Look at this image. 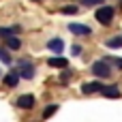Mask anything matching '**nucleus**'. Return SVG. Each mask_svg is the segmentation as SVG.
I'll list each match as a JSON object with an SVG mask.
<instances>
[{
  "label": "nucleus",
  "mask_w": 122,
  "mask_h": 122,
  "mask_svg": "<svg viewBox=\"0 0 122 122\" xmlns=\"http://www.w3.org/2000/svg\"><path fill=\"white\" fill-rule=\"evenodd\" d=\"M114 15H116V9L109 6V4H101V6L97 9V13H94V17H97V21H99L101 26H109V24L114 21Z\"/></svg>",
  "instance_id": "f257e3e1"
},
{
  "label": "nucleus",
  "mask_w": 122,
  "mask_h": 122,
  "mask_svg": "<svg viewBox=\"0 0 122 122\" xmlns=\"http://www.w3.org/2000/svg\"><path fill=\"white\" fill-rule=\"evenodd\" d=\"M90 73H92L94 77H99V79H107V77L112 75V66H109L105 60H94L92 66H90Z\"/></svg>",
  "instance_id": "f03ea898"
},
{
  "label": "nucleus",
  "mask_w": 122,
  "mask_h": 122,
  "mask_svg": "<svg viewBox=\"0 0 122 122\" xmlns=\"http://www.w3.org/2000/svg\"><path fill=\"white\" fill-rule=\"evenodd\" d=\"M17 71H19L21 79H32L34 77V64L28 62V60H19L17 62Z\"/></svg>",
  "instance_id": "7ed1b4c3"
},
{
  "label": "nucleus",
  "mask_w": 122,
  "mask_h": 122,
  "mask_svg": "<svg viewBox=\"0 0 122 122\" xmlns=\"http://www.w3.org/2000/svg\"><path fill=\"white\" fill-rule=\"evenodd\" d=\"M69 30H71L75 36H90V34H92V28L86 26V24H69Z\"/></svg>",
  "instance_id": "20e7f679"
},
{
  "label": "nucleus",
  "mask_w": 122,
  "mask_h": 122,
  "mask_svg": "<svg viewBox=\"0 0 122 122\" xmlns=\"http://www.w3.org/2000/svg\"><path fill=\"white\" fill-rule=\"evenodd\" d=\"M34 103H36V99H34L32 94H21V97L17 99V107H19V109H32Z\"/></svg>",
  "instance_id": "39448f33"
},
{
  "label": "nucleus",
  "mask_w": 122,
  "mask_h": 122,
  "mask_svg": "<svg viewBox=\"0 0 122 122\" xmlns=\"http://www.w3.org/2000/svg\"><path fill=\"white\" fill-rule=\"evenodd\" d=\"M47 49L60 56V54H62V49H64V41H62L60 36H56V39H49V41H47Z\"/></svg>",
  "instance_id": "423d86ee"
},
{
  "label": "nucleus",
  "mask_w": 122,
  "mask_h": 122,
  "mask_svg": "<svg viewBox=\"0 0 122 122\" xmlns=\"http://www.w3.org/2000/svg\"><path fill=\"white\" fill-rule=\"evenodd\" d=\"M19 79H21V77H19V71H17V69H15V71H9V73L4 75V86H6V88H15V86L19 84Z\"/></svg>",
  "instance_id": "0eeeda50"
},
{
  "label": "nucleus",
  "mask_w": 122,
  "mask_h": 122,
  "mask_svg": "<svg viewBox=\"0 0 122 122\" xmlns=\"http://www.w3.org/2000/svg\"><path fill=\"white\" fill-rule=\"evenodd\" d=\"M103 90V84L101 81H90V84H84L81 86V92L84 94H94V92H101Z\"/></svg>",
  "instance_id": "6e6552de"
},
{
  "label": "nucleus",
  "mask_w": 122,
  "mask_h": 122,
  "mask_svg": "<svg viewBox=\"0 0 122 122\" xmlns=\"http://www.w3.org/2000/svg\"><path fill=\"white\" fill-rule=\"evenodd\" d=\"M47 64H49V66H54V69H66L69 60H66V58H62V56H54V58H49V60H47Z\"/></svg>",
  "instance_id": "1a4fd4ad"
},
{
  "label": "nucleus",
  "mask_w": 122,
  "mask_h": 122,
  "mask_svg": "<svg viewBox=\"0 0 122 122\" xmlns=\"http://www.w3.org/2000/svg\"><path fill=\"white\" fill-rule=\"evenodd\" d=\"M101 94L107 97V99H118V97H120V88H118V86H103Z\"/></svg>",
  "instance_id": "9d476101"
},
{
  "label": "nucleus",
  "mask_w": 122,
  "mask_h": 122,
  "mask_svg": "<svg viewBox=\"0 0 122 122\" xmlns=\"http://www.w3.org/2000/svg\"><path fill=\"white\" fill-rule=\"evenodd\" d=\"M4 47H6V49H13V51H17V49L21 47V41H19L15 34H13V36H6V39H4Z\"/></svg>",
  "instance_id": "9b49d317"
},
{
  "label": "nucleus",
  "mask_w": 122,
  "mask_h": 122,
  "mask_svg": "<svg viewBox=\"0 0 122 122\" xmlns=\"http://www.w3.org/2000/svg\"><path fill=\"white\" fill-rule=\"evenodd\" d=\"M21 28L19 26H11V28H0V39H6V36H13V34H17Z\"/></svg>",
  "instance_id": "f8f14e48"
},
{
  "label": "nucleus",
  "mask_w": 122,
  "mask_h": 122,
  "mask_svg": "<svg viewBox=\"0 0 122 122\" xmlns=\"http://www.w3.org/2000/svg\"><path fill=\"white\" fill-rule=\"evenodd\" d=\"M105 45L112 47V49H120V47H122V34H120V36H112V39H107Z\"/></svg>",
  "instance_id": "ddd939ff"
},
{
  "label": "nucleus",
  "mask_w": 122,
  "mask_h": 122,
  "mask_svg": "<svg viewBox=\"0 0 122 122\" xmlns=\"http://www.w3.org/2000/svg\"><path fill=\"white\" fill-rule=\"evenodd\" d=\"M60 13H62V15H77V13H79V6H77V4H64V6L60 9Z\"/></svg>",
  "instance_id": "4468645a"
},
{
  "label": "nucleus",
  "mask_w": 122,
  "mask_h": 122,
  "mask_svg": "<svg viewBox=\"0 0 122 122\" xmlns=\"http://www.w3.org/2000/svg\"><path fill=\"white\" fill-rule=\"evenodd\" d=\"M103 60H105L107 64H114L116 69H120V71H122V58H114V56H107V58H103Z\"/></svg>",
  "instance_id": "2eb2a0df"
},
{
  "label": "nucleus",
  "mask_w": 122,
  "mask_h": 122,
  "mask_svg": "<svg viewBox=\"0 0 122 122\" xmlns=\"http://www.w3.org/2000/svg\"><path fill=\"white\" fill-rule=\"evenodd\" d=\"M56 112H58V105H47V107L43 109V118H51Z\"/></svg>",
  "instance_id": "dca6fc26"
},
{
  "label": "nucleus",
  "mask_w": 122,
  "mask_h": 122,
  "mask_svg": "<svg viewBox=\"0 0 122 122\" xmlns=\"http://www.w3.org/2000/svg\"><path fill=\"white\" fill-rule=\"evenodd\" d=\"M0 62H4V64H11L13 60H11V54L6 51V49H2L0 47Z\"/></svg>",
  "instance_id": "f3484780"
},
{
  "label": "nucleus",
  "mask_w": 122,
  "mask_h": 122,
  "mask_svg": "<svg viewBox=\"0 0 122 122\" xmlns=\"http://www.w3.org/2000/svg\"><path fill=\"white\" fill-rule=\"evenodd\" d=\"M84 6H101L103 4V0H79Z\"/></svg>",
  "instance_id": "a211bd4d"
},
{
  "label": "nucleus",
  "mask_w": 122,
  "mask_h": 122,
  "mask_svg": "<svg viewBox=\"0 0 122 122\" xmlns=\"http://www.w3.org/2000/svg\"><path fill=\"white\" fill-rule=\"evenodd\" d=\"M71 75H73V73H71L69 69H66V71H62V75H60V81H62V84H66V79H69Z\"/></svg>",
  "instance_id": "6ab92c4d"
},
{
  "label": "nucleus",
  "mask_w": 122,
  "mask_h": 122,
  "mask_svg": "<svg viewBox=\"0 0 122 122\" xmlns=\"http://www.w3.org/2000/svg\"><path fill=\"white\" fill-rule=\"evenodd\" d=\"M71 54H73V56H79V54H81V45H73V47H71Z\"/></svg>",
  "instance_id": "aec40b11"
},
{
  "label": "nucleus",
  "mask_w": 122,
  "mask_h": 122,
  "mask_svg": "<svg viewBox=\"0 0 122 122\" xmlns=\"http://www.w3.org/2000/svg\"><path fill=\"white\" fill-rule=\"evenodd\" d=\"M32 2H41V0H32Z\"/></svg>",
  "instance_id": "412c9836"
},
{
  "label": "nucleus",
  "mask_w": 122,
  "mask_h": 122,
  "mask_svg": "<svg viewBox=\"0 0 122 122\" xmlns=\"http://www.w3.org/2000/svg\"><path fill=\"white\" fill-rule=\"evenodd\" d=\"M120 6H122V0H120Z\"/></svg>",
  "instance_id": "4be33fe9"
},
{
  "label": "nucleus",
  "mask_w": 122,
  "mask_h": 122,
  "mask_svg": "<svg viewBox=\"0 0 122 122\" xmlns=\"http://www.w3.org/2000/svg\"><path fill=\"white\" fill-rule=\"evenodd\" d=\"M0 75H2V71H0Z\"/></svg>",
  "instance_id": "5701e85b"
}]
</instances>
